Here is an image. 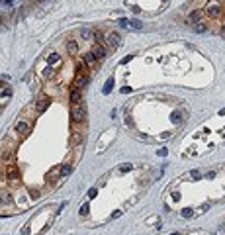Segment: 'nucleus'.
Instances as JSON below:
<instances>
[{
	"label": "nucleus",
	"instance_id": "nucleus-9",
	"mask_svg": "<svg viewBox=\"0 0 225 235\" xmlns=\"http://www.w3.org/2000/svg\"><path fill=\"white\" fill-rule=\"evenodd\" d=\"M188 22H192V23L202 22V10H196V12H192V14L188 16Z\"/></svg>",
	"mask_w": 225,
	"mask_h": 235
},
{
	"label": "nucleus",
	"instance_id": "nucleus-3",
	"mask_svg": "<svg viewBox=\"0 0 225 235\" xmlns=\"http://www.w3.org/2000/svg\"><path fill=\"white\" fill-rule=\"evenodd\" d=\"M6 176H8V180H12V182H18L20 180V170L16 164H8V169H6Z\"/></svg>",
	"mask_w": 225,
	"mask_h": 235
},
{
	"label": "nucleus",
	"instance_id": "nucleus-19",
	"mask_svg": "<svg viewBox=\"0 0 225 235\" xmlns=\"http://www.w3.org/2000/svg\"><path fill=\"white\" fill-rule=\"evenodd\" d=\"M117 23H119V28H129V26H131V22H129L127 18H122Z\"/></svg>",
	"mask_w": 225,
	"mask_h": 235
},
{
	"label": "nucleus",
	"instance_id": "nucleus-15",
	"mask_svg": "<svg viewBox=\"0 0 225 235\" xmlns=\"http://www.w3.org/2000/svg\"><path fill=\"white\" fill-rule=\"evenodd\" d=\"M59 61H61L59 53H51V55L47 57V63H49V65H55V63H59Z\"/></svg>",
	"mask_w": 225,
	"mask_h": 235
},
{
	"label": "nucleus",
	"instance_id": "nucleus-12",
	"mask_svg": "<svg viewBox=\"0 0 225 235\" xmlns=\"http://www.w3.org/2000/svg\"><path fill=\"white\" fill-rule=\"evenodd\" d=\"M28 129H29V126H28L26 122L16 123V131H18V133H23V135H26V133H28Z\"/></svg>",
	"mask_w": 225,
	"mask_h": 235
},
{
	"label": "nucleus",
	"instance_id": "nucleus-8",
	"mask_svg": "<svg viewBox=\"0 0 225 235\" xmlns=\"http://www.w3.org/2000/svg\"><path fill=\"white\" fill-rule=\"evenodd\" d=\"M67 51H69L70 55H76V53H78V43H76L75 39L67 41Z\"/></svg>",
	"mask_w": 225,
	"mask_h": 235
},
{
	"label": "nucleus",
	"instance_id": "nucleus-1",
	"mask_svg": "<svg viewBox=\"0 0 225 235\" xmlns=\"http://www.w3.org/2000/svg\"><path fill=\"white\" fill-rule=\"evenodd\" d=\"M70 117H73V122H78V123L84 122V120H86V104L80 102L78 106H75L73 112H70Z\"/></svg>",
	"mask_w": 225,
	"mask_h": 235
},
{
	"label": "nucleus",
	"instance_id": "nucleus-22",
	"mask_svg": "<svg viewBox=\"0 0 225 235\" xmlns=\"http://www.w3.org/2000/svg\"><path fill=\"white\" fill-rule=\"evenodd\" d=\"M170 117H172V122H176V123H180V122H182V117H180V114H178V112H174Z\"/></svg>",
	"mask_w": 225,
	"mask_h": 235
},
{
	"label": "nucleus",
	"instance_id": "nucleus-29",
	"mask_svg": "<svg viewBox=\"0 0 225 235\" xmlns=\"http://www.w3.org/2000/svg\"><path fill=\"white\" fill-rule=\"evenodd\" d=\"M166 153H169L166 149H161V151H159V155H161V157H166Z\"/></svg>",
	"mask_w": 225,
	"mask_h": 235
},
{
	"label": "nucleus",
	"instance_id": "nucleus-24",
	"mask_svg": "<svg viewBox=\"0 0 225 235\" xmlns=\"http://www.w3.org/2000/svg\"><path fill=\"white\" fill-rule=\"evenodd\" d=\"M190 174H192V178H196V180H200V178H202V174H200V170H192Z\"/></svg>",
	"mask_w": 225,
	"mask_h": 235
},
{
	"label": "nucleus",
	"instance_id": "nucleus-28",
	"mask_svg": "<svg viewBox=\"0 0 225 235\" xmlns=\"http://www.w3.org/2000/svg\"><path fill=\"white\" fill-rule=\"evenodd\" d=\"M119 170H122V173H125V170H131V164H122V167H119Z\"/></svg>",
	"mask_w": 225,
	"mask_h": 235
},
{
	"label": "nucleus",
	"instance_id": "nucleus-7",
	"mask_svg": "<svg viewBox=\"0 0 225 235\" xmlns=\"http://www.w3.org/2000/svg\"><path fill=\"white\" fill-rule=\"evenodd\" d=\"M88 84V75H76L75 79V86L76 88H82V86Z\"/></svg>",
	"mask_w": 225,
	"mask_h": 235
},
{
	"label": "nucleus",
	"instance_id": "nucleus-11",
	"mask_svg": "<svg viewBox=\"0 0 225 235\" xmlns=\"http://www.w3.org/2000/svg\"><path fill=\"white\" fill-rule=\"evenodd\" d=\"M108 43H112L114 47H117V45H119V35H117L116 32H112V33L108 35Z\"/></svg>",
	"mask_w": 225,
	"mask_h": 235
},
{
	"label": "nucleus",
	"instance_id": "nucleus-13",
	"mask_svg": "<svg viewBox=\"0 0 225 235\" xmlns=\"http://www.w3.org/2000/svg\"><path fill=\"white\" fill-rule=\"evenodd\" d=\"M194 32L196 33H204V32H207V26L204 22H198V23H194Z\"/></svg>",
	"mask_w": 225,
	"mask_h": 235
},
{
	"label": "nucleus",
	"instance_id": "nucleus-6",
	"mask_svg": "<svg viewBox=\"0 0 225 235\" xmlns=\"http://www.w3.org/2000/svg\"><path fill=\"white\" fill-rule=\"evenodd\" d=\"M49 102H51L49 98H39V100H37V104H35V110H37V114L45 112L47 106H49Z\"/></svg>",
	"mask_w": 225,
	"mask_h": 235
},
{
	"label": "nucleus",
	"instance_id": "nucleus-27",
	"mask_svg": "<svg viewBox=\"0 0 225 235\" xmlns=\"http://www.w3.org/2000/svg\"><path fill=\"white\" fill-rule=\"evenodd\" d=\"M190 216H192V210H188V208L182 210V217H190Z\"/></svg>",
	"mask_w": 225,
	"mask_h": 235
},
{
	"label": "nucleus",
	"instance_id": "nucleus-20",
	"mask_svg": "<svg viewBox=\"0 0 225 235\" xmlns=\"http://www.w3.org/2000/svg\"><path fill=\"white\" fill-rule=\"evenodd\" d=\"M112 86H114V80L108 79V82H106V86H104V94H108L110 90H112Z\"/></svg>",
	"mask_w": 225,
	"mask_h": 235
},
{
	"label": "nucleus",
	"instance_id": "nucleus-14",
	"mask_svg": "<svg viewBox=\"0 0 225 235\" xmlns=\"http://www.w3.org/2000/svg\"><path fill=\"white\" fill-rule=\"evenodd\" d=\"M80 37L82 39H92L94 37V29H80Z\"/></svg>",
	"mask_w": 225,
	"mask_h": 235
},
{
	"label": "nucleus",
	"instance_id": "nucleus-31",
	"mask_svg": "<svg viewBox=\"0 0 225 235\" xmlns=\"http://www.w3.org/2000/svg\"><path fill=\"white\" fill-rule=\"evenodd\" d=\"M172 235H178V233H172Z\"/></svg>",
	"mask_w": 225,
	"mask_h": 235
},
{
	"label": "nucleus",
	"instance_id": "nucleus-21",
	"mask_svg": "<svg viewBox=\"0 0 225 235\" xmlns=\"http://www.w3.org/2000/svg\"><path fill=\"white\" fill-rule=\"evenodd\" d=\"M88 204H82V206H80V216H86V214H88Z\"/></svg>",
	"mask_w": 225,
	"mask_h": 235
},
{
	"label": "nucleus",
	"instance_id": "nucleus-4",
	"mask_svg": "<svg viewBox=\"0 0 225 235\" xmlns=\"http://www.w3.org/2000/svg\"><path fill=\"white\" fill-rule=\"evenodd\" d=\"M69 100H70V104H73V106H78L80 102H82V94H80V88H73L70 90V94H69Z\"/></svg>",
	"mask_w": 225,
	"mask_h": 235
},
{
	"label": "nucleus",
	"instance_id": "nucleus-2",
	"mask_svg": "<svg viewBox=\"0 0 225 235\" xmlns=\"http://www.w3.org/2000/svg\"><path fill=\"white\" fill-rule=\"evenodd\" d=\"M206 14L210 16L211 20H217V18H221V14H223V6L221 4H210L206 8Z\"/></svg>",
	"mask_w": 225,
	"mask_h": 235
},
{
	"label": "nucleus",
	"instance_id": "nucleus-18",
	"mask_svg": "<svg viewBox=\"0 0 225 235\" xmlns=\"http://www.w3.org/2000/svg\"><path fill=\"white\" fill-rule=\"evenodd\" d=\"M43 75H45L47 79H53V76H55V70H53V67H51V65H47V69L43 70Z\"/></svg>",
	"mask_w": 225,
	"mask_h": 235
},
{
	"label": "nucleus",
	"instance_id": "nucleus-25",
	"mask_svg": "<svg viewBox=\"0 0 225 235\" xmlns=\"http://www.w3.org/2000/svg\"><path fill=\"white\" fill-rule=\"evenodd\" d=\"M119 216H122V210H116V211L112 214V216H110V220H117Z\"/></svg>",
	"mask_w": 225,
	"mask_h": 235
},
{
	"label": "nucleus",
	"instance_id": "nucleus-10",
	"mask_svg": "<svg viewBox=\"0 0 225 235\" xmlns=\"http://www.w3.org/2000/svg\"><path fill=\"white\" fill-rule=\"evenodd\" d=\"M82 59H84V61H86V63H88V65H94V63L98 61V57L94 55V53H92V51H88V53H84V57H82Z\"/></svg>",
	"mask_w": 225,
	"mask_h": 235
},
{
	"label": "nucleus",
	"instance_id": "nucleus-5",
	"mask_svg": "<svg viewBox=\"0 0 225 235\" xmlns=\"http://www.w3.org/2000/svg\"><path fill=\"white\" fill-rule=\"evenodd\" d=\"M92 53L98 57V59H104V57H106V47H104L102 43H96V45L92 47Z\"/></svg>",
	"mask_w": 225,
	"mask_h": 235
},
{
	"label": "nucleus",
	"instance_id": "nucleus-16",
	"mask_svg": "<svg viewBox=\"0 0 225 235\" xmlns=\"http://www.w3.org/2000/svg\"><path fill=\"white\" fill-rule=\"evenodd\" d=\"M70 173H73V167H70V164H65V167H61V170H59L61 176H69Z\"/></svg>",
	"mask_w": 225,
	"mask_h": 235
},
{
	"label": "nucleus",
	"instance_id": "nucleus-23",
	"mask_svg": "<svg viewBox=\"0 0 225 235\" xmlns=\"http://www.w3.org/2000/svg\"><path fill=\"white\" fill-rule=\"evenodd\" d=\"M131 28H135V29H141V28H143V23H141L139 20H133V22H131Z\"/></svg>",
	"mask_w": 225,
	"mask_h": 235
},
{
	"label": "nucleus",
	"instance_id": "nucleus-30",
	"mask_svg": "<svg viewBox=\"0 0 225 235\" xmlns=\"http://www.w3.org/2000/svg\"><path fill=\"white\" fill-rule=\"evenodd\" d=\"M221 29H223V32H225V23H223V28H221Z\"/></svg>",
	"mask_w": 225,
	"mask_h": 235
},
{
	"label": "nucleus",
	"instance_id": "nucleus-17",
	"mask_svg": "<svg viewBox=\"0 0 225 235\" xmlns=\"http://www.w3.org/2000/svg\"><path fill=\"white\" fill-rule=\"evenodd\" d=\"M94 39H96V43L108 41V39H104V35H102V32H100V29H94Z\"/></svg>",
	"mask_w": 225,
	"mask_h": 235
},
{
	"label": "nucleus",
	"instance_id": "nucleus-26",
	"mask_svg": "<svg viewBox=\"0 0 225 235\" xmlns=\"http://www.w3.org/2000/svg\"><path fill=\"white\" fill-rule=\"evenodd\" d=\"M96 194H98V190H96V188H90V190H88V198H94Z\"/></svg>",
	"mask_w": 225,
	"mask_h": 235
}]
</instances>
